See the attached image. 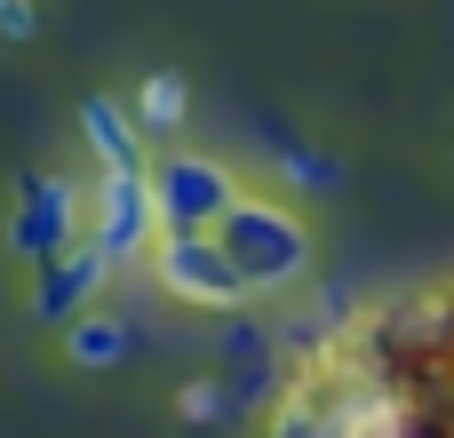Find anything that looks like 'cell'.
I'll return each mask as SVG.
<instances>
[{"instance_id": "6da1fadb", "label": "cell", "mask_w": 454, "mask_h": 438, "mask_svg": "<svg viewBox=\"0 0 454 438\" xmlns=\"http://www.w3.org/2000/svg\"><path fill=\"white\" fill-rule=\"evenodd\" d=\"M0 24H24V0H0Z\"/></svg>"}]
</instances>
